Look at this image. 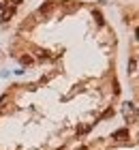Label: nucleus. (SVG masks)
<instances>
[{"label": "nucleus", "mask_w": 139, "mask_h": 150, "mask_svg": "<svg viewBox=\"0 0 139 150\" xmlns=\"http://www.w3.org/2000/svg\"><path fill=\"white\" fill-rule=\"evenodd\" d=\"M13 13H15V11H13V9H9V11H4V13H2V19H9V17L13 15Z\"/></svg>", "instance_id": "7ed1b4c3"}, {"label": "nucleus", "mask_w": 139, "mask_h": 150, "mask_svg": "<svg viewBox=\"0 0 139 150\" xmlns=\"http://www.w3.org/2000/svg\"><path fill=\"white\" fill-rule=\"evenodd\" d=\"M94 17H96V22H99V24H103V15H101L99 11H94Z\"/></svg>", "instance_id": "20e7f679"}, {"label": "nucleus", "mask_w": 139, "mask_h": 150, "mask_svg": "<svg viewBox=\"0 0 139 150\" xmlns=\"http://www.w3.org/2000/svg\"><path fill=\"white\" fill-rule=\"evenodd\" d=\"M22 62H24V64H30V62H32V60H30V58H28V56H22Z\"/></svg>", "instance_id": "423d86ee"}, {"label": "nucleus", "mask_w": 139, "mask_h": 150, "mask_svg": "<svg viewBox=\"0 0 139 150\" xmlns=\"http://www.w3.org/2000/svg\"><path fill=\"white\" fill-rule=\"evenodd\" d=\"M13 2H15V4H19V2H24V0H13Z\"/></svg>", "instance_id": "6e6552de"}, {"label": "nucleus", "mask_w": 139, "mask_h": 150, "mask_svg": "<svg viewBox=\"0 0 139 150\" xmlns=\"http://www.w3.org/2000/svg\"><path fill=\"white\" fill-rule=\"evenodd\" d=\"M4 4H6V0H0V9H4Z\"/></svg>", "instance_id": "0eeeda50"}, {"label": "nucleus", "mask_w": 139, "mask_h": 150, "mask_svg": "<svg viewBox=\"0 0 139 150\" xmlns=\"http://www.w3.org/2000/svg\"><path fill=\"white\" fill-rule=\"evenodd\" d=\"M135 69H137V60L133 58V60H131V71H133V73H135Z\"/></svg>", "instance_id": "39448f33"}, {"label": "nucleus", "mask_w": 139, "mask_h": 150, "mask_svg": "<svg viewBox=\"0 0 139 150\" xmlns=\"http://www.w3.org/2000/svg\"><path fill=\"white\" fill-rule=\"evenodd\" d=\"M114 137H116V139H122V137H128V131H126V129H120V131H116V133H114Z\"/></svg>", "instance_id": "f257e3e1"}, {"label": "nucleus", "mask_w": 139, "mask_h": 150, "mask_svg": "<svg viewBox=\"0 0 139 150\" xmlns=\"http://www.w3.org/2000/svg\"><path fill=\"white\" fill-rule=\"evenodd\" d=\"M52 6H54V2H47V4H43V6H41V13H49V11H52Z\"/></svg>", "instance_id": "f03ea898"}]
</instances>
